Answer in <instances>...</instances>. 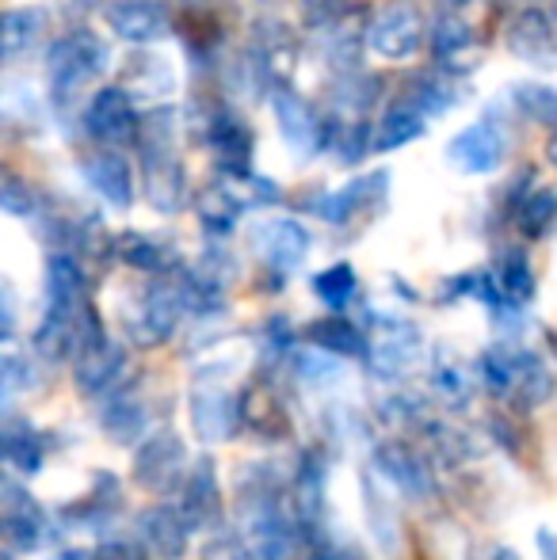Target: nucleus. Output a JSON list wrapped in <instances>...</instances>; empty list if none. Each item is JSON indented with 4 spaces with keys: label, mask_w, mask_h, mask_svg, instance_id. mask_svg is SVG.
I'll list each match as a JSON object with an SVG mask.
<instances>
[{
    "label": "nucleus",
    "mask_w": 557,
    "mask_h": 560,
    "mask_svg": "<svg viewBox=\"0 0 557 560\" xmlns=\"http://www.w3.org/2000/svg\"><path fill=\"white\" fill-rule=\"evenodd\" d=\"M179 118L172 107H156L141 118V187L161 214H176L187 202V168L179 161Z\"/></svg>",
    "instance_id": "f257e3e1"
},
{
    "label": "nucleus",
    "mask_w": 557,
    "mask_h": 560,
    "mask_svg": "<svg viewBox=\"0 0 557 560\" xmlns=\"http://www.w3.org/2000/svg\"><path fill=\"white\" fill-rule=\"evenodd\" d=\"M107 54L104 38L92 31H69L46 50V84H50V100L58 112H73V107L89 104L92 89L104 77Z\"/></svg>",
    "instance_id": "f03ea898"
},
{
    "label": "nucleus",
    "mask_w": 557,
    "mask_h": 560,
    "mask_svg": "<svg viewBox=\"0 0 557 560\" xmlns=\"http://www.w3.org/2000/svg\"><path fill=\"white\" fill-rule=\"evenodd\" d=\"M84 130H89V138L96 141V145H107V149L138 145L141 115L135 107V96H130L123 84L96 89L89 104H84Z\"/></svg>",
    "instance_id": "7ed1b4c3"
},
{
    "label": "nucleus",
    "mask_w": 557,
    "mask_h": 560,
    "mask_svg": "<svg viewBox=\"0 0 557 560\" xmlns=\"http://www.w3.org/2000/svg\"><path fill=\"white\" fill-rule=\"evenodd\" d=\"M428 38L423 12L413 0H390L371 20V50L386 61H409Z\"/></svg>",
    "instance_id": "20e7f679"
},
{
    "label": "nucleus",
    "mask_w": 557,
    "mask_h": 560,
    "mask_svg": "<svg viewBox=\"0 0 557 560\" xmlns=\"http://www.w3.org/2000/svg\"><path fill=\"white\" fill-rule=\"evenodd\" d=\"M271 112H276V126L290 149L298 156H317L328 149V118L313 112L305 96H298L290 84H276L271 89Z\"/></svg>",
    "instance_id": "39448f33"
},
{
    "label": "nucleus",
    "mask_w": 557,
    "mask_h": 560,
    "mask_svg": "<svg viewBox=\"0 0 557 560\" xmlns=\"http://www.w3.org/2000/svg\"><path fill=\"white\" fill-rule=\"evenodd\" d=\"M504 43L512 58L523 61V66L543 69V73L557 69V20L538 12V8H523L508 20Z\"/></svg>",
    "instance_id": "423d86ee"
},
{
    "label": "nucleus",
    "mask_w": 557,
    "mask_h": 560,
    "mask_svg": "<svg viewBox=\"0 0 557 560\" xmlns=\"http://www.w3.org/2000/svg\"><path fill=\"white\" fill-rule=\"evenodd\" d=\"M104 20L112 35L130 46H153L172 35V12L161 0H112L104 8Z\"/></svg>",
    "instance_id": "0eeeda50"
},
{
    "label": "nucleus",
    "mask_w": 557,
    "mask_h": 560,
    "mask_svg": "<svg viewBox=\"0 0 557 560\" xmlns=\"http://www.w3.org/2000/svg\"><path fill=\"white\" fill-rule=\"evenodd\" d=\"M428 46H431L436 66L454 77L474 73L477 61H481V38H477V31L469 27L459 12H443L436 23H431Z\"/></svg>",
    "instance_id": "6e6552de"
},
{
    "label": "nucleus",
    "mask_w": 557,
    "mask_h": 560,
    "mask_svg": "<svg viewBox=\"0 0 557 560\" xmlns=\"http://www.w3.org/2000/svg\"><path fill=\"white\" fill-rule=\"evenodd\" d=\"M504 156H508V138L497 122L466 126L446 145V161L459 172H469V176H489V172H497L504 164Z\"/></svg>",
    "instance_id": "1a4fd4ad"
},
{
    "label": "nucleus",
    "mask_w": 557,
    "mask_h": 560,
    "mask_svg": "<svg viewBox=\"0 0 557 560\" xmlns=\"http://www.w3.org/2000/svg\"><path fill=\"white\" fill-rule=\"evenodd\" d=\"M253 58L256 66L264 69L268 84H290L294 81V69H298V58H302V38L287 27L282 20H260L253 31Z\"/></svg>",
    "instance_id": "9d476101"
},
{
    "label": "nucleus",
    "mask_w": 557,
    "mask_h": 560,
    "mask_svg": "<svg viewBox=\"0 0 557 560\" xmlns=\"http://www.w3.org/2000/svg\"><path fill=\"white\" fill-rule=\"evenodd\" d=\"M81 176L107 207L127 210L130 202H135V168H130V161L123 156V149L100 145L96 153H89L81 161Z\"/></svg>",
    "instance_id": "9b49d317"
},
{
    "label": "nucleus",
    "mask_w": 557,
    "mask_h": 560,
    "mask_svg": "<svg viewBox=\"0 0 557 560\" xmlns=\"http://www.w3.org/2000/svg\"><path fill=\"white\" fill-rule=\"evenodd\" d=\"M317 31H321V54H325L328 66L340 69V73H356L359 54L371 43V23H367V15L348 8V12H340L336 20L321 23Z\"/></svg>",
    "instance_id": "f8f14e48"
},
{
    "label": "nucleus",
    "mask_w": 557,
    "mask_h": 560,
    "mask_svg": "<svg viewBox=\"0 0 557 560\" xmlns=\"http://www.w3.org/2000/svg\"><path fill=\"white\" fill-rule=\"evenodd\" d=\"M207 141L222 172H253V126L237 112H214L207 122Z\"/></svg>",
    "instance_id": "ddd939ff"
},
{
    "label": "nucleus",
    "mask_w": 557,
    "mask_h": 560,
    "mask_svg": "<svg viewBox=\"0 0 557 560\" xmlns=\"http://www.w3.org/2000/svg\"><path fill=\"white\" fill-rule=\"evenodd\" d=\"M386 179H390L386 172H374V176L356 179V184L340 187V191L321 195L317 214L325 218V222H333V225L351 222V218H359L367 207H371V199H382V191H386Z\"/></svg>",
    "instance_id": "4468645a"
},
{
    "label": "nucleus",
    "mask_w": 557,
    "mask_h": 560,
    "mask_svg": "<svg viewBox=\"0 0 557 560\" xmlns=\"http://www.w3.org/2000/svg\"><path fill=\"white\" fill-rule=\"evenodd\" d=\"M423 126H428V115L409 96L394 100L386 107V115L374 122V153H394V149L409 145L423 133Z\"/></svg>",
    "instance_id": "2eb2a0df"
},
{
    "label": "nucleus",
    "mask_w": 557,
    "mask_h": 560,
    "mask_svg": "<svg viewBox=\"0 0 557 560\" xmlns=\"http://www.w3.org/2000/svg\"><path fill=\"white\" fill-rule=\"evenodd\" d=\"M256 248L268 256L271 267L290 271V267L302 264L305 248H310V233L298 222H290V218H279V222H264L256 229Z\"/></svg>",
    "instance_id": "dca6fc26"
},
{
    "label": "nucleus",
    "mask_w": 557,
    "mask_h": 560,
    "mask_svg": "<svg viewBox=\"0 0 557 560\" xmlns=\"http://www.w3.org/2000/svg\"><path fill=\"white\" fill-rule=\"evenodd\" d=\"M46 35V12L43 8H8L4 23H0V58L20 61L38 46Z\"/></svg>",
    "instance_id": "f3484780"
},
{
    "label": "nucleus",
    "mask_w": 557,
    "mask_h": 560,
    "mask_svg": "<svg viewBox=\"0 0 557 560\" xmlns=\"http://www.w3.org/2000/svg\"><path fill=\"white\" fill-rule=\"evenodd\" d=\"M123 89L130 92L135 100H161L176 89V77H172L169 61L153 58V54H135L123 69Z\"/></svg>",
    "instance_id": "a211bd4d"
},
{
    "label": "nucleus",
    "mask_w": 557,
    "mask_h": 560,
    "mask_svg": "<svg viewBox=\"0 0 557 560\" xmlns=\"http://www.w3.org/2000/svg\"><path fill=\"white\" fill-rule=\"evenodd\" d=\"M405 96H409L428 118H436V115L451 112V107L459 104V100H462V84L454 81V73H446V69L436 66V73H420L417 81L405 89Z\"/></svg>",
    "instance_id": "6ab92c4d"
},
{
    "label": "nucleus",
    "mask_w": 557,
    "mask_h": 560,
    "mask_svg": "<svg viewBox=\"0 0 557 560\" xmlns=\"http://www.w3.org/2000/svg\"><path fill=\"white\" fill-rule=\"evenodd\" d=\"M520 229L527 236H543V233H550V225H554V218H557V195L550 191V187H535V191H527L523 195V202H520Z\"/></svg>",
    "instance_id": "aec40b11"
},
{
    "label": "nucleus",
    "mask_w": 557,
    "mask_h": 560,
    "mask_svg": "<svg viewBox=\"0 0 557 560\" xmlns=\"http://www.w3.org/2000/svg\"><path fill=\"white\" fill-rule=\"evenodd\" d=\"M512 100H515V107L531 118V122L557 126V89H550V84H535V81L515 84Z\"/></svg>",
    "instance_id": "412c9836"
},
{
    "label": "nucleus",
    "mask_w": 557,
    "mask_h": 560,
    "mask_svg": "<svg viewBox=\"0 0 557 560\" xmlns=\"http://www.w3.org/2000/svg\"><path fill=\"white\" fill-rule=\"evenodd\" d=\"M119 256L127 259V264L141 267V271H161V267L169 264L164 248L146 233H123L119 236Z\"/></svg>",
    "instance_id": "4be33fe9"
},
{
    "label": "nucleus",
    "mask_w": 557,
    "mask_h": 560,
    "mask_svg": "<svg viewBox=\"0 0 557 560\" xmlns=\"http://www.w3.org/2000/svg\"><path fill=\"white\" fill-rule=\"evenodd\" d=\"M317 294L325 298L328 305H344L351 294H356V275H351L348 264L328 267V271L317 275Z\"/></svg>",
    "instance_id": "5701e85b"
},
{
    "label": "nucleus",
    "mask_w": 557,
    "mask_h": 560,
    "mask_svg": "<svg viewBox=\"0 0 557 560\" xmlns=\"http://www.w3.org/2000/svg\"><path fill=\"white\" fill-rule=\"evenodd\" d=\"M0 202H4L8 214H20V218L35 214V191H31L20 176H12V172H4V184H0Z\"/></svg>",
    "instance_id": "b1692460"
},
{
    "label": "nucleus",
    "mask_w": 557,
    "mask_h": 560,
    "mask_svg": "<svg viewBox=\"0 0 557 560\" xmlns=\"http://www.w3.org/2000/svg\"><path fill=\"white\" fill-rule=\"evenodd\" d=\"M500 287L508 290L512 298H527L531 294V264L520 256V252H512V256H504V267H500Z\"/></svg>",
    "instance_id": "393cba45"
},
{
    "label": "nucleus",
    "mask_w": 557,
    "mask_h": 560,
    "mask_svg": "<svg viewBox=\"0 0 557 560\" xmlns=\"http://www.w3.org/2000/svg\"><path fill=\"white\" fill-rule=\"evenodd\" d=\"M302 4V15L310 27H321V23L336 20L340 12H348V0H298Z\"/></svg>",
    "instance_id": "a878e982"
},
{
    "label": "nucleus",
    "mask_w": 557,
    "mask_h": 560,
    "mask_svg": "<svg viewBox=\"0 0 557 560\" xmlns=\"http://www.w3.org/2000/svg\"><path fill=\"white\" fill-rule=\"evenodd\" d=\"M439 4H443V8H446V12H462V8H466V4H469V0H439Z\"/></svg>",
    "instance_id": "bb28decb"
},
{
    "label": "nucleus",
    "mask_w": 557,
    "mask_h": 560,
    "mask_svg": "<svg viewBox=\"0 0 557 560\" xmlns=\"http://www.w3.org/2000/svg\"><path fill=\"white\" fill-rule=\"evenodd\" d=\"M546 156H550V161L557 164V133H554V138H550V145H546Z\"/></svg>",
    "instance_id": "cd10ccee"
},
{
    "label": "nucleus",
    "mask_w": 557,
    "mask_h": 560,
    "mask_svg": "<svg viewBox=\"0 0 557 560\" xmlns=\"http://www.w3.org/2000/svg\"><path fill=\"white\" fill-rule=\"evenodd\" d=\"M554 20H557V0H554Z\"/></svg>",
    "instance_id": "c85d7f7f"
}]
</instances>
